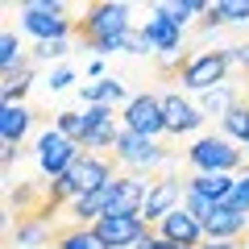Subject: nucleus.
Masks as SVG:
<instances>
[{
  "label": "nucleus",
  "mask_w": 249,
  "mask_h": 249,
  "mask_svg": "<svg viewBox=\"0 0 249 249\" xmlns=\"http://www.w3.org/2000/svg\"><path fill=\"white\" fill-rule=\"evenodd\" d=\"M224 133L249 145V104H245V100H237V104L224 112Z\"/></svg>",
  "instance_id": "obj_22"
},
{
  "label": "nucleus",
  "mask_w": 249,
  "mask_h": 249,
  "mask_svg": "<svg viewBox=\"0 0 249 249\" xmlns=\"http://www.w3.org/2000/svg\"><path fill=\"white\" fill-rule=\"evenodd\" d=\"M245 224H249V216H237V212H229L220 204L204 220V237L208 241H245Z\"/></svg>",
  "instance_id": "obj_13"
},
{
  "label": "nucleus",
  "mask_w": 249,
  "mask_h": 249,
  "mask_svg": "<svg viewBox=\"0 0 249 249\" xmlns=\"http://www.w3.org/2000/svg\"><path fill=\"white\" fill-rule=\"evenodd\" d=\"M178 199H187V196H183V187H178V178H170V175H150V196H145L142 220L154 229L162 216H170V212L178 208Z\"/></svg>",
  "instance_id": "obj_8"
},
{
  "label": "nucleus",
  "mask_w": 249,
  "mask_h": 249,
  "mask_svg": "<svg viewBox=\"0 0 249 249\" xmlns=\"http://www.w3.org/2000/svg\"><path fill=\"white\" fill-rule=\"evenodd\" d=\"M162 116H166V133H191V129H199V121H204V112H199L196 104H187L178 91L162 96Z\"/></svg>",
  "instance_id": "obj_12"
},
{
  "label": "nucleus",
  "mask_w": 249,
  "mask_h": 249,
  "mask_svg": "<svg viewBox=\"0 0 249 249\" xmlns=\"http://www.w3.org/2000/svg\"><path fill=\"white\" fill-rule=\"evenodd\" d=\"M145 196H150V183L137 175H116L112 178V199H108L104 216H142Z\"/></svg>",
  "instance_id": "obj_10"
},
{
  "label": "nucleus",
  "mask_w": 249,
  "mask_h": 249,
  "mask_svg": "<svg viewBox=\"0 0 249 249\" xmlns=\"http://www.w3.org/2000/svg\"><path fill=\"white\" fill-rule=\"evenodd\" d=\"M29 83H34V62H25V67H17V71H4V83H0L4 104H17V100L29 91Z\"/></svg>",
  "instance_id": "obj_20"
},
{
  "label": "nucleus",
  "mask_w": 249,
  "mask_h": 249,
  "mask_svg": "<svg viewBox=\"0 0 249 249\" xmlns=\"http://www.w3.org/2000/svg\"><path fill=\"white\" fill-rule=\"evenodd\" d=\"M224 208H229V212H237V216H249V175L237 178V187H232V196L224 199Z\"/></svg>",
  "instance_id": "obj_27"
},
{
  "label": "nucleus",
  "mask_w": 249,
  "mask_h": 249,
  "mask_svg": "<svg viewBox=\"0 0 249 249\" xmlns=\"http://www.w3.org/2000/svg\"><path fill=\"white\" fill-rule=\"evenodd\" d=\"M137 249H178V245H170V241H162L158 232L150 229V232H145V237H142V245H137Z\"/></svg>",
  "instance_id": "obj_30"
},
{
  "label": "nucleus",
  "mask_w": 249,
  "mask_h": 249,
  "mask_svg": "<svg viewBox=\"0 0 249 249\" xmlns=\"http://www.w3.org/2000/svg\"><path fill=\"white\" fill-rule=\"evenodd\" d=\"M187 158L199 166V175H229L232 166L245 162V150H237V145L224 142V137H199V142L187 150Z\"/></svg>",
  "instance_id": "obj_2"
},
{
  "label": "nucleus",
  "mask_w": 249,
  "mask_h": 249,
  "mask_svg": "<svg viewBox=\"0 0 249 249\" xmlns=\"http://www.w3.org/2000/svg\"><path fill=\"white\" fill-rule=\"evenodd\" d=\"M154 13H162L166 21H175V25L183 29L196 13H208V4H199V0H178V4H154Z\"/></svg>",
  "instance_id": "obj_23"
},
{
  "label": "nucleus",
  "mask_w": 249,
  "mask_h": 249,
  "mask_svg": "<svg viewBox=\"0 0 249 249\" xmlns=\"http://www.w3.org/2000/svg\"><path fill=\"white\" fill-rule=\"evenodd\" d=\"M124 34H129V4H88L75 21V37L96 54L124 50Z\"/></svg>",
  "instance_id": "obj_1"
},
{
  "label": "nucleus",
  "mask_w": 249,
  "mask_h": 249,
  "mask_svg": "<svg viewBox=\"0 0 249 249\" xmlns=\"http://www.w3.org/2000/svg\"><path fill=\"white\" fill-rule=\"evenodd\" d=\"M154 232H158L162 241H170V245H178V249H199L204 245V224L187 212V208H175L170 216H162V220L154 224Z\"/></svg>",
  "instance_id": "obj_9"
},
{
  "label": "nucleus",
  "mask_w": 249,
  "mask_h": 249,
  "mask_svg": "<svg viewBox=\"0 0 249 249\" xmlns=\"http://www.w3.org/2000/svg\"><path fill=\"white\" fill-rule=\"evenodd\" d=\"M229 58H232V62H241V67L249 71V46H232V50H229Z\"/></svg>",
  "instance_id": "obj_31"
},
{
  "label": "nucleus",
  "mask_w": 249,
  "mask_h": 249,
  "mask_svg": "<svg viewBox=\"0 0 249 249\" xmlns=\"http://www.w3.org/2000/svg\"><path fill=\"white\" fill-rule=\"evenodd\" d=\"M67 83H71V71H67V67L50 75V88H54V91H58V88H67Z\"/></svg>",
  "instance_id": "obj_33"
},
{
  "label": "nucleus",
  "mask_w": 249,
  "mask_h": 249,
  "mask_svg": "<svg viewBox=\"0 0 249 249\" xmlns=\"http://www.w3.org/2000/svg\"><path fill=\"white\" fill-rule=\"evenodd\" d=\"M245 249H249V241H245Z\"/></svg>",
  "instance_id": "obj_34"
},
{
  "label": "nucleus",
  "mask_w": 249,
  "mask_h": 249,
  "mask_svg": "<svg viewBox=\"0 0 249 249\" xmlns=\"http://www.w3.org/2000/svg\"><path fill=\"white\" fill-rule=\"evenodd\" d=\"M83 100H88V108H112L124 100V83L121 79H96V83H83Z\"/></svg>",
  "instance_id": "obj_15"
},
{
  "label": "nucleus",
  "mask_w": 249,
  "mask_h": 249,
  "mask_svg": "<svg viewBox=\"0 0 249 249\" xmlns=\"http://www.w3.org/2000/svg\"><path fill=\"white\" fill-rule=\"evenodd\" d=\"M67 54V42H37L34 46V58L29 62H46V58H62Z\"/></svg>",
  "instance_id": "obj_28"
},
{
  "label": "nucleus",
  "mask_w": 249,
  "mask_h": 249,
  "mask_svg": "<svg viewBox=\"0 0 249 249\" xmlns=\"http://www.w3.org/2000/svg\"><path fill=\"white\" fill-rule=\"evenodd\" d=\"M62 13H67L62 4H46V0L25 4V29L37 34V42H67L75 37V21H67Z\"/></svg>",
  "instance_id": "obj_3"
},
{
  "label": "nucleus",
  "mask_w": 249,
  "mask_h": 249,
  "mask_svg": "<svg viewBox=\"0 0 249 249\" xmlns=\"http://www.w3.org/2000/svg\"><path fill=\"white\" fill-rule=\"evenodd\" d=\"M124 129L129 133H137V137H162L166 133V116H162V100L158 96H133L129 104H124Z\"/></svg>",
  "instance_id": "obj_5"
},
{
  "label": "nucleus",
  "mask_w": 249,
  "mask_h": 249,
  "mask_svg": "<svg viewBox=\"0 0 249 249\" xmlns=\"http://www.w3.org/2000/svg\"><path fill=\"white\" fill-rule=\"evenodd\" d=\"M224 21H249V0H216L204 13V29L224 25Z\"/></svg>",
  "instance_id": "obj_19"
},
{
  "label": "nucleus",
  "mask_w": 249,
  "mask_h": 249,
  "mask_svg": "<svg viewBox=\"0 0 249 249\" xmlns=\"http://www.w3.org/2000/svg\"><path fill=\"white\" fill-rule=\"evenodd\" d=\"M183 208H187V212H191V216H196L199 224H204V220H208V216H212V212H216V208H220V204H212V199H208V196H199V191H187Z\"/></svg>",
  "instance_id": "obj_26"
},
{
  "label": "nucleus",
  "mask_w": 249,
  "mask_h": 249,
  "mask_svg": "<svg viewBox=\"0 0 249 249\" xmlns=\"http://www.w3.org/2000/svg\"><path fill=\"white\" fill-rule=\"evenodd\" d=\"M145 42L154 46V54H170V50H178V46H183V29L175 25V21H166L162 17V13H154L150 21H145Z\"/></svg>",
  "instance_id": "obj_14"
},
{
  "label": "nucleus",
  "mask_w": 249,
  "mask_h": 249,
  "mask_svg": "<svg viewBox=\"0 0 249 249\" xmlns=\"http://www.w3.org/2000/svg\"><path fill=\"white\" fill-rule=\"evenodd\" d=\"M237 104V91L229 88V83H220V88H212V91H204L199 96V112H212V116H220L224 121V112Z\"/></svg>",
  "instance_id": "obj_21"
},
{
  "label": "nucleus",
  "mask_w": 249,
  "mask_h": 249,
  "mask_svg": "<svg viewBox=\"0 0 249 249\" xmlns=\"http://www.w3.org/2000/svg\"><path fill=\"white\" fill-rule=\"evenodd\" d=\"M25 129H29V108L25 104H4V112H0V137H4V145H21Z\"/></svg>",
  "instance_id": "obj_16"
},
{
  "label": "nucleus",
  "mask_w": 249,
  "mask_h": 249,
  "mask_svg": "<svg viewBox=\"0 0 249 249\" xmlns=\"http://www.w3.org/2000/svg\"><path fill=\"white\" fill-rule=\"evenodd\" d=\"M229 67H232L229 50L196 54V58H191V67H187V75H183V88H191V91H199V96H204V91H212V88H220V83H224Z\"/></svg>",
  "instance_id": "obj_6"
},
{
  "label": "nucleus",
  "mask_w": 249,
  "mask_h": 249,
  "mask_svg": "<svg viewBox=\"0 0 249 249\" xmlns=\"http://www.w3.org/2000/svg\"><path fill=\"white\" fill-rule=\"evenodd\" d=\"M79 150L83 145H75L71 137H62L58 129H50V133L37 137V166H42L50 178H62L75 162H79Z\"/></svg>",
  "instance_id": "obj_4"
},
{
  "label": "nucleus",
  "mask_w": 249,
  "mask_h": 249,
  "mask_svg": "<svg viewBox=\"0 0 249 249\" xmlns=\"http://www.w3.org/2000/svg\"><path fill=\"white\" fill-rule=\"evenodd\" d=\"M54 249H108V245L96 237L91 224H75V229H58L54 232Z\"/></svg>",
  "instance_id": "obj_17"
},
{
  "label": "nucleus",
  "mask_w": 249,
  "mask_h": 249,
  "mask_svg": "<svg viewBox=\"0 0 249 249\" xmlns=\"http://www.w3.org/2000/svg\"><path fill=\"white\" fill-rule=\"evenodd\" d=\"M25 54H21V42H17V34H9V29H4V34H0V67H4V71H17V67H25Z\"/></svg>",
  "instance_id": "obj_24"
},
{
  "label": "nucleus",
  "mask_w": 249,
  "mask_h": 249,
  "mask_svg": "<svg viewBox=\"0 0 249 249\" xmlns=\"http://www.w3.org/2000/svg\"><path fill=\"white\" fill-rule=\"evenodd\" d=\"M166 154L170 145H154L150 137H137L129 129H121V137H116V162H124V166H154Z\"/></svg>",
  "instance_id": "obj_11"
},
{
  "label": "nucleus",
  "mask_w": 249,
  "mask_h": 249,
  "mask_svg": "<svg viewBox=\"0 0 249 249\" xmlns=\"http://www.w3.org/2000/svg\"><path fill=\"white\" fill-rule=\"evenodd\" d=\"M91 229H96V237L104 241L108 249H137L142 237L150 232V224H145L142 216H100Z\"/></svg>",
  "instance_id": "obj_7"
},
{
  "label": "nucleus",
  "mask_w": 249,
  "mask_h": 249,
  "mask_svg": "<svg viewBox=\"0 0 249 249\" xmlns=\"http://www.w3.org/2000/svg\"><path fill=\"white\" fill-rule=\"evenodd\" d=\"M62 137H71L75 145L88 142V121H83V112H58V124H54Z\"/></svg>",
  "instance_id": "obj_25"
},
{
  "label": "nucleus",
  "mask_w": 249,
  "mask_h": 249,
  "mask_svg": "<svg viewBox=\"0 0 249 249\" xmlns=\"http://www.w3.org/2000/svg\"><path fill=\"white\" fill-rule=\"evenodd\" d=\"M124 50H129V54H150L154 46L145 42V34H142V29H129V34H124Z\"/></svg>",
  "instance_id": "obj_29"
},
{
  "label": "nucleus",
  "mask_w": 249,
  "mask_h": 249,
  "mask_svg": "<svg viewBox=\"0 0 249 249\" xmlns=\"http://www.w3.org/2000/svg\"><path fill=\"white\" fill-rule=\"evenodd\" d=\"M232 187H237V178H229V175H196L187 183V191H199V196H208L212 204H224V199L232 196Z\"/></svg>",
  "instance_id": "obj_18"
},
{
  "label": "nucleus",
  "mask_w": 249,
  "mask_h": 249,
  "mask_svg": "<svg viewBox=\"0 0 249 249\" xmlns=\"http://www.w3.org/2000/svg\"><path fill=\"white\" fill-rule=\"evenodd\" d=\"M199 249H245V241H204Z\"/></svg>",
  "instance_id": "obj_32"
}]
</instances>
